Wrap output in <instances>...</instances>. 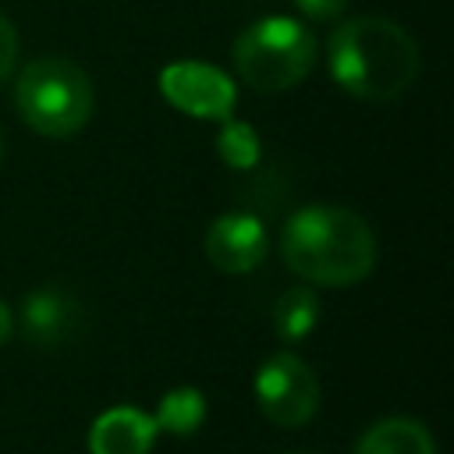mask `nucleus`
I'll return each instance as SVG.
<instances>
[{"mask_svg":"<svg viewBox=\"0 0 454 454\" xmlns=\"http://www.w3.org/2000/svg\"><path fill=\"white\" fill-rule=\"evenodd\" d=\"M280 255L309 284L348 287L376 266V234L355 209L309 206L284 223Z\"/></svg>","mask_w":454,"mask_h":454,"instance_id":"1","label":"nucleus"},{"mask_svg":"<svg viewBox=\"0 0 454 454\" xmlns=\"http://www.w3.org/2000/svg\"><path fill=\"white\" fill-rule=\"evenodd\" d=\"M330 74L344 92L387 103L415 82L419 46L390 18H351L330 35Z\"/></svg>","mask_w":454,"mask_h":454,"instance_id":"2","label":"nucleus"},{"mask_svg":"<svg viewBox=\"0 0 454 454\" xmlns=\"http://www.w3.org/2000/svg\"><path fill=\"white\" fill-rule=\"evenodd\" d=\"M21 121L46 138H71L92 117V82L67 57H35L14 85Z\"/></svg>","mask_w":454,"mask_h":454,"instance_id":"3","label":"nucleus"},{"mask_svg":"<svg viewBox=\"0 0 454 454\" xmlns=\"http://www.w3.org/2000/svg\"><path fill=\"white\" fill-rule=\"evenodd\" d=\"M316 64L312 32L284 14H270L252 21L234 43V67L245 85L255 92H284L294 89Z\"/></svg>","mask_w":454,"mask_h":454,"instance_id":"4","label":"nucleus"},{"mask_svg":"<svg viewBox=\"0 0 454 454\" xmlns=\"http://www.w3.org/2000/svg\"><path fill=\"white\" fill-rule=\"evenodd\" d=\"M255 401L273 426H305L319 408L316 372L291 351L270 355L255 372Z\"/></svg>","mask_w":454,"mask_h":454,"instance_id":"5","label":"nucleus"},{"mask_svg":"<svg viewBox=\"0 0 454 454\" xmlns=\"http://www.w3.org/2000/svg\"><path fill=\"white\" fill-rule=\"evenodd\" d=\"M160 92L174 110L188 117H206V121H227L238 99L234 82L220 67L199 64V60L167 64L160 71Z\"/></svg>","mask_w":454,"mask_h":454,"instance_id":"6","label":"nucleus"},{"mask_svg":"<svg viewBox=\"0 0 454 454\" xmlns=\"http://www.w3.org/2000/svg\"><path fill=\"white\" fill-rule=\"evenodd\" d=\"M18 330L32 348L57 351V348L78 340V333L85 330V309L71 291L46 284L21 298Z\"/></svg>","mask_w":454,"mask_h":454,"instance_id":"7","label":"nucleus"},{"mask_svg":"<svg viewBox=\"0 0 454 454\" xmlns=\"http://www.w3.org/2000/svg\"><path fill=\"white\" fill-rule=\"evenodd\" d=\"M206 255L223 273H248L266 259V227L255 213L234 209L209 223Z\"/></svg>","mask_w":454,"mask_h":454,"instance_id":"8","label":"nucleus"},{"mask_svg":"<svg viewBox=\"0 0 454 454\" xmlns=\"http://www.w3.org/2000/svg\"><path fill=\"white\" fill-rule=\"evenodd\" d=\"M156 422L153 415L121 404L106 408L92 429H89V454H149L156 443Z\"/></svg>","mask_w":454,"mask_h":454,"instance_id":"9","label":"nucleus"},{"mask_svg":"<svg viewBox=\"0 0 454 454\" xmlns=\"http://www.w3.org/2000/svg\"><path fill=\"white\" fill-rule=\"evenodd\" d=\"M355 454H436V443L422 422L404 419V415H390L358 436Z\"/></svg>","mask_w":454,"mask_h":454,"instance_id":"10","label":"nucleus"},{"mask_svg":"<svg viewBox=\"0 0 454 454\" xmlns=\"http://www.w3.org/2000/svg\"><path fill=\"white\" fill-rule=\"evenodd\" d=\"M319 323V298L312 287L298 284L291 291H284L273 305V330L280 340H301L312 333V326Z\"/></svg>","mask_w":454,"mask_h":454,"instance_id":"11","label":"nucleus"},{"mask_svg":"<svg viewBox=\"0 0 454 454\" xmlns=\"http://www.w3.org/2000/svg\"><path fill=\"white\" fill-rule=\"evenodd\" d=\"M206 419V397L195 387H174L160 397V408L153 415L156 429L170 436H192Z\"/></svg>","mask_w":454,"mask_h":454,"instance_id":"12","label":"nucleus"},{"mask_svg":"<svg viewBox=\"0 0 454 454\" xmlns=\"http://www.w3.org/2000/svg\"><path fill=\"white\" fill-rule=\"evenodd\" d=\"M216 153H220V160H223L227 167H234V170H252V167L259 163V156H262L259 131H255L252 124H245V121L227 117V121L220 124V135H216Z\"/></svg>","mask_w":454,"mask_h":454,"instance_id":"13","label":"nucleus"},{"mask_svg":"<svg viewBox=\"0 0 454 454\" xmlns=\"http://www.w3.org/2000/svg\"><path fill=\"white\" fill-rule=\"evenodd\" d=\"M14 60H18V32H14L11 18L0 14V85L11 78Z\"/></svg>","mask_w":454,"mask_h":454,"instance_id":"14","label":"nucleus"},{"mask_svg":"<svg viewBox=\"0 0 454 454\" xmlns=\"http://www.w3.org/2000/svg\"><path fill=\"white\" fill-rule=\"evenodd\" d=\"M298 4V11L305 14V18H312V21H333L344 7H348V0H294Z\"/></svg>","mask_w":454,"mask_h":454,"instance_id":"15","label":"nucleus"},{"mask_svg":"<svg viewBox=\"0 0 454 454\" xmlns=\"http://www.w3.org/2000/svg\"><path fill=\"white\" fill-rule=\"evenodd\" d=\"M14 333V316H11V309H7V301L0 298V344L7 340Z\"/></svg>","mask_w":454,"mask_h":454,"instance_id":"16","label":"nucleus"},{"mask_svg":"<svg viewBox=\"0 0 454 454\" xmlns=\"http://www.w3.org/2000/svg\"><path fill=\"white\" fill-rule=\"evenodd\" d=\"M0 160H4V131H0Z\"/></svg>","mask_w":454,"mask_h":454,"instance_id":"17","label":"nucleus"},{"mask_svg":"<svg viewBox=\"0 0 454 454\" xmlns=\"http://www.w3.org/2000/svg\"><path fill=\"white\" fill-rule=\"evenodd\" d=\"M294 454H301V450H294Z\"/></svg>","mask_w":454,"mask_h":454,"instance_id":"18","label":"nucleus"}]
</instances>
